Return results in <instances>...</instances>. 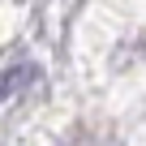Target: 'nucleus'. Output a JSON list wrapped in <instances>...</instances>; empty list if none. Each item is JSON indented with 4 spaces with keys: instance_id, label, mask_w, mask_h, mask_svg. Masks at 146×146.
I'll list each match as a JSON object with an SVG mask.
<instances>
[{
    "instance_id": "obj_1",
    "label": "nucleus",
    "mask_w": 146,
    "mask_h": 146,
    "mask_svg": "<svg viewBox=\"0 0 146 146\" xmlns=\"http://www.w3.org/2000/svg\"><path fill=\"white\" fill-rule=\"evenodd\" d=\"M35 78H39V64H30V60L0 69V99H13V95H17V90H26Z\"/></svg>"
}]
</instances>
